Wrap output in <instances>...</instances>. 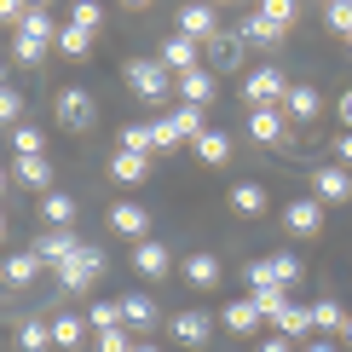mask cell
Here are the masks:
<instances>
[{
  "label": "cell",
  "instance_id": "obj_1",
  "mask_svg": "<svg viewBox=\"0 0 352 352\" xmlns=\"http://www.w3.org/2000/svg\"><path fill=\"white\" fill-rule=\"evenodd\" d=\"M127 87H133L144 104H162V98L173 93V76H168L162 58H133V64H127Z\"/></svg>",
  "mask_w": 352,
  "mask_h": 352
},
{
  "label": "cell",
  "instance_id": "obj_2",
  "mask_svg": "<svg viewBox=\"0 0 352 352\" xmlns=\"http://www.w3.org/2000/svg\"><path fill=\"white\" fill-rule=\"evenodd\" d=\"M283 93H289V81H283V69H272V64H260V69H248L243 76V98H248V110H283Z\"/></svg>",
  "mask_w": 352,
  "mask_h": 352
},
{
  "label": "cell",
  "instance_id": "obj_3",
  "mask_svg": "<svg viewBox=\"0 0 352 352\" xmlns=\"http://www.w3.org/2000/svg\"><path fill=\"white\" fill-rule=\"evenodd\" d=\"M29 254L41 260V272H64L69 260L81 254V237H76V231H58V226H47V231L35 237V248H29Z\"/></svg>",
  "mask_w": 352,
  "mask_h": 352
},
{
  "label": "cell",
  "instance_id": "obj_4",
  "mask_svg": "<svg viewBox=\"0 0 352 352\" xmlns=\"http://www.w3.org/2000/svg\"><path fill=\"white\" fill-rule=\"evenodd\" d=\"M248 277V289H266V283H277V289H295L300 277H306V266L295 254H266V260H254V266L243 272Z\"/></svg>",
  "mask_w": 352,
  "mask_h": 352
},
{
  "label": "cell",
  "instance_id": "obj_5",
  "mask_svg": "<svg viewBox=\"0 0 352 352\" xmlns=\"http://www.w3.org/2000/svg\"><path fill=\"white\" fill-rule=\"evenodd\" d=\"M98 277H104V254H98L93 243H81V254L69 260L64 272H58V289H64V295H87Z\"/></svg>",
  "mask_w": 352,
  "mask_h": 352
},
{
  "label": "cell",
  "instance_id": "obj_6",
  "mask_svg": "<svg viewBox=\"0 0 352 352\" xmlns=\"http://www.w3.org/2000/svg\"><path fill=\"white\" fill-rule=\"evenodd\" d=\"M52 110H58V127H69V133H87L93 116H98V104H93L87 87H64V93L52 98Z\"/></svg>",
  "mask_w": 352,
  "mask_h": 352
},
{
  "label": "cell",
  "instance_id": "obj_7",
  "mask_svg": "<svg viewBox=\"0 0 352 352\" xmlns=\"http://www.w3.org/2000/svg\"><path fill=\"white\" fill-rule=\"evenodd\" d=\"M110 231H116V237L144 243V231H151V208H144V202H110Z\"/></svg>",
  "mask_w": 352,
  "mask_h": 352
},
{
  "label": "cell",
  "instance_id": "obj_8",
  "mask_svg": "<svg viewBox=\"0 0 352 352\" xmlns=\"http://www.w3.org/2000/svg\"><path fill=\"white\" fill-rule=\"evenodd\" d=\"M283 226L295 231V237H318V231H324V202L318 197H295L283 208Z\"/></svg>",
  "mask_w": 352,
  "mask_h": 352
},
{
  "label": "cell",
  "instance_id": "obj_9",
  "mask_svg": "<svg viewBox=\"0 0 352 352\" xmlns=\"http://www.w3.org/2000/svg\"><path fill=\"white\" fill-rule=\"evenodd\" d=\"M179 35H190V41H202V47H208V41L219 35V12L202 6V0H190V6L179 12Z\"/></svg>",
  "mask_w": 352,
  "mask_h": 352
},
{
  "label": "cell",
  "instance_id": "obj_10",
  "mask_svg": "<svg viewBox=\"0 0 352 352\" xmlns=\"http://www.w3.org/2000/svg\"><path fill=\"white\" fill-rule=\"evenodd\" d=\"M168 266H173L168 243H156V237L133 243V272H139V277H156V283H162V277H168Z\"/></svg>",
  "mask_w": 352,
  "mask_h": 352
},
{
  "label": "cell",
  "instance_id": "obj_11",
  "mask_svg": "<svg viewBox=\"0 0 352 352\" xmlns=\"http://www.w3.org/2000/svg\"><path fill=\"white\" fill-rule=\"evenodd\" d=\"M237 35H243V47H277L289 29H283V23H272L266 12H248V18L237 23Z\"/></svg>",
  "mask_w": 352,
  "mask_h": 352
},
{
  "label": "cell",
  "instance_id": "obj_12",
  "mask_svg": "<svg viewBox=\"0 0 352 352\" xmlns=\"http://www.w3.org/2000/svg\"><path fill=\"white\" fill-rule=\"evenodd\" d=\"M208 335H214V318L197 312V306L173 318V341H179V346H208Z\"/></svg>",
  "mask_w": 352,
  "mask_h": 352
},
{
  "label": "cell",
  "instance_id": "obj_13",
  "mask_svg": "<svg viewBox=\"0 0 352 352\" xmlns=\"http://www.w3.org/2000/svg\"><path fill=\"white\" fill-rule=\"evenodd\" d=\"M283 127H289V116L283 110H248V139L254 144H283Z\"/></svg>",
  "mask_w": 352,
  "mask_h": 352
},
{
  "label": "cell",
  "instance_id": "obj_14",
  "mask_svg": "<svg viewBox=\"0 0 352 352\" xmlns=\"http://www.w3.org/2000/svg\"><path fill=\"white\" fill-rule=\"evenodd\" d=\"M156 58H162L168 69H179V76H190V69H202V52H197V41H190V35H168V47L156 52Z\"/></svg>",
  "mask_w": 352,
  "mask_h": 352
},
{
  "label": "cell",
  "instance_id": "obj_15",
  "mask_svg": "<svg viewBox=\"0 0 352 352\" xmlns=\"http://www.w3.org/2000/svg\"><path fill=\"white\" fill-rule=\"evenodd\" d=\"M312 197L318 202H346L352 197V173L346 168H318L312 173Z\"/></svg>",
  "mask_w": 352,
  "mask_h": 352
},
{
  "label": "cell",
  "instance_id": "obj_16",
  "mask_svg": "<svg viewBox=\"0 0 352 352\" xmlns=\"http://www.w3.org/2000/svg\"><path fill=\"white\" fill-rule=\"evenodd\" d=\"M318 110H324L318 87H306V81H289V93H283V116H295V122H312Z\"/></svg>",
  "mask_w": 352,
  "mask_h": 352
},
{
  "label": "cell",
  "instance_id": "obj_17",
  "mask_svg": "<svg viewBox=\"0 0 352 352\" xmlns=\"http://www.w3.org/2000/svg\"><path fill=\"white\" fill-rule=\"evenodd\" d=\"M151 162H156V156L116 151V156H110V179H122V185H139V179H151Z\"/></svg>",
  "mask_w": 352,
  "mask_h": 352
},
{
  "label": "cell",
  "instance_id": "obj_18",
  "mask_svg": "<svg viewBox=\"0 0 352 352\" xmlns=\"http://www.w3.org/2000/svg\"><path fill=\"white\" fill-rule=\"evenodd\" d=\"M208 64L214 69H237L243 64V35L237 29H219V35L208 41Z\"/></svg>",
  "mask_w": 352,
  "mask_h": 352
},
{
  "label": "cell",
  "instance_id": "obj_19",
  "mask_svg": "<svg viewBox=\"0 0 352 352\" xmlns=\"http://www.w3.org/2000/svg\"><path fill=\"white\" fill-rule=\"evenodd\" d=\"M12 179L47 197V190H52V162H47V156H18V168H12Z\"/></svg>",
  "mask_w": 352,
  "mask_h": 352
},
{
  "label": "cell",
  "instance_id": "obj_20",
  "mask_svg": "<svg viewBox=\"0 0 352 352\" xmlns=\"http://www.w3.org/2000/svg\"><path fill=\"white\" fill-rule=\"evenodd\" d=\"M41 219L58 226V231H69L76 226V197H69V190H47V197H41Z\"/></svg>",
  "mask_w": 352,
  "mask_h": 352
},
{
  "label": "cell",
  "instance_id": "obj_21",
  "mask_svg": "<svg viewBox=\"0 0 352 352\" xmlns=\"http://www.w3.org/2000/svg\"><path fill=\"white\" fill-rule=\"evenodd\" d=\"M179 98H185V104H202V110H208V104H214V69L202 64V69H190V76H179Z\"/></svg>",
  "mask_w": 352,
  "mask_h": 352
},
{
  "label": "cell",
  "instance_id": "obj_22",
  "mask_svg": "<svg viewBox=\"0 0 352 352\" xmlns=\"http://www.w3.org/2000/svg\"><path fill=\"white\" fill-rule=\"evenodd\" d=\"M190 151H197V162H202V168H219V162L231 156V139H226V133H214V127H202V133L190 139Z\"/></svg>",
  "mask_w": 352,
  "mask_h": 352
},
{
  "label": "cell",
  "instance_id": "obj_23",
  "mask_svg": "<svg viewBox=\"0 0 352 352\" xmlns=\"http://www.w3.org/2000/svg\"><path fill=\"white\" fill-rule=\"evenodd\" d=\"M248 300L260 306V318H266V324H277V318H283L289 306H295V295H289V289H277V283H266V289H248Z\"/></svg>",
  "mask_w": 352,
  "mask_h": 352
},
{
  "label": "cell",
  "instance_id": "obj_24",
  "mask_svg": "<svg viewBox=\"0 0 352 352\" xmlns=\"http://www.w3.org/2000/svg\"><path fill=\"white\" fill-rule=\"evenodd\" d=\"M122 329H156V300L151 295H122Z\"/></svg>",
  "mask_w": 352,
  "mask_h": 352
},
{
  "label": "cell",
  "instance_id": "obj_25",
  "mask_svg": "<svg viewBox=\"0 0 352 352\" xmlns=\"http://www.w3.org/2000/svg\"><path fill=\"white\" fill-rule=\"evenodd\" d=\"M312 329H318V324H312V306H300V300L277 318V335H289V341H300V346L312 341Z\"/></svg>",
  "mask_w": 352,
  "mask_h": 352
},
{
  "label": "cell",
  "instance_id": "obj_26",
  "mask_svg": "<svg viewBox=\"0 0 352 352\" xmlns=\"http://www.w3.org/2000/svg\"><path fill=\"white\" fill-rule=\"evenodd\" d=\"M64 58H87L93 52V29H81V23H58V41H52Z\"/></svg>",
  "mask_w": 352,
  "mask_h": 352
},
{
  "label": "cell",
  "instance_id": "obj_27",
  "mask_svg": "<svg viewBox=\"0 0 352 352\" xmlns=\"http://www.w3.org/2000/svg\"><path fill=\"white\" fill-rule=\"evenodd\" d=\"M260 324H266V318H260L254 300H231V306H226V329H231V335H254Z\"/></svg>",
  "mask_w": 352,
  "mask_h": 352
},
{
  "label": "cell",
  "instance_id": "obj_28",
  "mask_svg": "<svg viewBox=\"0 0 352 352\" xmlns=\"http://www.w3.org/2000/svg\"><path fill=\"white\" fill-rule=\"evenodd\" d=\"M168 122H173V133H179V139H197L202 133V104H185V98H179V104L168 110Z\"/></svg>",
  "mask_w": 352,
  "mask_h": 352
},
{
  "label": "cell",
  "instance_id": "obj_29",
  "mask_svg": "<svg viewBox=\"0 0 352 352\" xmlns=\"http://www.w3.org/2000/svg\"><path fill=\"white\" fill-rule=\"evenodd\" d=\"M0 277H6V283H35V277H41V260L35 254H6V266H0Z\"/></svg>",
  "mask_w": 352,
  "mask_h": 352
},
{
  "label": "cell",
  "instance_id": "obj_30",
  "mask_svg": "<svg viewBox=\"0 0 352 352\" xmlns=\"http://www.w3.org/2000/svg\"><path fill=\"white\" fill-rule=\"evenodd\" d=\"M312 324H318V335H341V329H346L341 300H312Z\"/></svg>",
  "mask_w": 352,
  "mask_h": 352
},
{
  "label": "cell",
  "instance_id": "obj_31",
  "mask_svg": "<svg viewBox=\"0 0 352 352\" xmlns=\"http://www.w3.org/2000/svg\"><path fill=\"white\" fill-rule=\"evenodd\" d=\"M231 208H237V214H248V219H254L260 208H266V190H260L254 179H243V185H231Z\"/></svg>",
  "mask_w": 352,
  "mask_h": 352
},
{
  "label": "cell",
  "instance_id": "obj_32",
  "mask_svg": "<svg viewBox=\"0 0 352 352\" xmlns=\"http://www.w3.org/2000/svg\"><path fill=\"white\" fill-rule=\"evenodd\" d=\"M185 277H190L197 289H214V283H219V260H214V254H190V260H185Z\"/></svg>",
  "mask_w": 352,
  "mask_h": 352
},
{
  "label": "cell",
  "instance_id": "obj_33",
  "mask_svg": "<svg viewBox=\"0 0 352 352\" xmlns=\"http://www.w3.org/2000/svg\"><path fill=\"white\" fill-rule=\"evenodd\" d=\"M81 335H87V324H81V318H69V312H58L52 318V346H81Z\"/></svg>",
  "mask_w": 352,
  "mask_h": 352
},
{
  "label": "cell",
  "instance_id": "obj_34",
  "mask_svg": "<svg viewBox=\"0 0 352 352\" xmlns=\"http://www.w3.org/2000/svg\"><path fill=\"white\" fill-rule=\"evenodd\" d=\"M18 346H23V352H47V346H52V324H41V318H29V324L18 329Z\"/></svg>",
  "mask_w": 352,
  "mask_h": 352
},
{
  "label": "cell",
  "instance_id": "obj_35",
  "mask_svg": "<svg viewBox=\"0 0 352 352\" xmlns=\"http://www.w3.org/2000/svg\"><path fill=\"white\" fill-rule=\"evenodd\" d=\"M47 47H52V41L23 35V29H18V41H12V58H18V64H41V58H47Z\"/></svg>",
  "mask_w": 352,
  "mask_h": 352
},
{
  "label": "cell",
  "instance_id": "obj_36",
  "mask_svg": "<svg viewBox=\"0 0 352 352\" xmlns=\"http://www.w3.org/2000/svg\"><path fill=\"white\" fill-rule=\"evenodd\" d=\"M18 29H23V35H41V41H58V23L47 18V6H29Z\"/></svg>",
  "mask_w": 352,
  "mask_h": 352
},
{
  "label": "cell",
  "instance_id": "obj_37",
  "mask_svg": "<svg viewBox=\"0 0 352 352\" xmlns=\"http://www.w3.org/2000/svg\"><path fill=\"white\" fill-rule=\"evenodd\" d=\"M122 151H139V156H156V133H151V122H133L122 133Z\"/></svg>",
  "mask_w": 352,
  "mask_h": 352
},
{
  "label": "cell",
  "instance_id": "obj_38",
  "mask_svg": "<svg viewBox=\"0 0 352 352\" xmlns=\"http://www.w3.org/2000/svg\"><path fill=\"white\" fill-rule=\"evenodd\" d=\"M87 324H93L98 335H104V329H122V300H98L93 312H87Z\"/></svg>",
  "mask_w": 352,
  "mask_h": 352
},
{
  "label": "cell",
  "instance_id": "obj_39",
  "mask_svg": "<svg viewBox=\"0 0 352 352\" xmlns=\"http://www.w3.org/2000/svg\"><path fill=\"white\" fill-rule=\"evenodd\" d=\"M12 156H47V151H41V127H12Z\"/></svg>",
  "mask_w": 352,
  "mask_h": 352
},
{
  "label": "cell",
  "instance_id": "obj_40",
  "mask_svg": "<svg viewBox=\"0 0 352 352\" xmlns=\"http://www.w3.org/2000/svg\"><path fill=\"white\" fill-rule=\"evenodd\" d=\"M18 116H23V93L0 81V122H12V127H18Z\"/></svg>",
  "mask_w": 352,
  "mask_h": 352
},
{
  "label": "cell",
  "instance_id": "obj_41",
  "mask_svg": "<svg viewBox=\"0 0 352 352\" xmlns=\"http://www.w3.org/2000/svg\"><path fill=\"white\" fill-rule=\"evenodd\" d=\"M324 23L335 29V35H346V41H352V6H341V0H329V12H324Z\"/></svg>",
  "mask_w": 352,
  "mask_h": 352
},
{
  "label": "cell",
  "instance_id": "obj_42",
  "mask_svg": "<svg viewBox=\"0 0 352 352\" xmlns=\"http://www.w3.org/2000/svg\"><path fill=\"white\" fill-rule=\"evenodd\" d=\"M98 18H104L98 0H76V12H69V23H81V29H98Z\"/></svg>",
  "mask_w": 352,
  "mask_h": 352
},
{
  "label": "cell",
  "instance_id": "obj_43",
  "mask_svg": "<svg viewBox=\"0 0 352 352\" xmlns=\"http://www.w3.org/2000/svg\"><path fill=\"white\" fill-rule=\"evenodd\" d=\"M260 12H266L272 23H283V29L295 23V0H260Z\"/></svg>",
  "mask_w": 352,
  "mask_h": 352
},
{
  "label": "cell",
  "instance_id": "obj_44",
  "mask_svg": "<svg viewBox=\"0 0 352 352\" xmlns=\"http://www.w3.org/2000/svg\"><path fill=\"white\" fill-rule=\"evenodd\" d=\"M98 352H133V335L127 329H104L98 335Z\"/></svg>",
  "mask_w": 352,
  "mask_h": 352
},
{
  "label": "cell",
  "instance_id": "obj_45",
  "mask_svg": "<svg viewBox=\"0 0 352 352\" xmlns=\"http://www.w3.org/2000/svg\"><path fill=\"white\" fill-rule=\"evenodd\" d=\"M151 133H156V151H173V144H179V133H173V122H168V116H156V122H151Z\"/></svg>",
  "mask_w": 352,
  "mask_h": 352
},
{
  "label": "cell",
  "instance_id": "obj_46",
  "mask_svg": "<svg viewBox=\"0 0 352 352\" xmlns=\"http://www.w3.org/2000/svg\"><path fill=\"white\" fill-rule=\"evenodd\" d=\"M295 346H300V341H289V335H266L254 352H295Z\"/></svg>",
  "mask_w": 352,
  "mask_h": 352
},
{
  "label": "cell",
  "instance_id": "obj_47",
  "mask_svg": "<svg viewBox=\"0 0 352 352\" xmlns=\"http://www.w3.org/2000/svg\"><path fill=\"white\" fill-rule=\"evenodd\" d=\"M23 12H29L23 0H0V23H23Z\"/></svg>",
  "mask_w": 352,
  "mask_h": 352
},
{
  "label": "cell",
  "instance_id": "obj_48",
  "mask_svg": "<svg viewBox=\"0 0 352 352\" xmlns=\"http://www.w3.org/2000/svg\"><path fill=\"white\" fill-rule=\"evenodd\" d=\"M335 346H341V341H335V335H312V341H306L300 352H335Z\"/></svg>",
  "mask_w": 352,
  "mask_h": 352
},
{
  "label": "cell",
  "instance_id": "obj_49",
  "mask_svg": "<svg viewBox=\"0 0 352 352\" xmlns=\"http://www.w3.org/2000/svg\"><path fill=\"white\" fill-rule=\"evenodd\" d=\"M335 156H341V162H352V133H341V139H335Z\"/></svg>",
  "mask_w": 352,
  "mask_h": 352
},
{
  "label": "cell",
  "instance_id": "obj_50",
  "mask_svg": "<svg viewBox=\"0 0 352 352\" xmlns=\"http://www.w3.org/2000/svg\"><path fill=\"white\" fill-rule=\"evenodd\" d=\"M341 122H346V133H352V93L341 98Z\"/></svg>",
  "mask_w": 352,
  "mask_h": 352
},
{
  "label": "cell",
  "instance_id": "obj_51",
  "mask_svg": "<svg viewBox=\"0 0 352 352\" xmlns=\"http://www.w3.org/2000/svg\"><path fill=\"white\" fill-rule=\"evenodd\" d=\"M133 352H162V346H151V341H133Z\"/></svg>",
  "mask_w": 352,
  "mask_h": 352
},
{
  "label": "cell",
  "instance_id": "obj_52",
  "mask_svg": "<svg viewBox=\"0 0 352 352\" xmlns=\"http://www.w3.org/2000/svg\"><path fill=\"white\" fill-rule=\"evenodd\" d=\"M341 335H346V346H352V318H346V329H341Z\"/></svg>",
  "mask_w": 352,
  "mask_h": 352
},
{
  "label": "cell",
  "instance_id": "obj_53",
  "mask_svg": "<svg viewBox=\"0 0 352 352\" xmlns=\"http://www.w3.org/2000/svg\"><path fill=\"white\" fill-rule=\"evenodd\" d=\"M122 6H151V0H122Z\"/></svg>",
  "mask_w": 352,
  "mask_h": 352
},
{
  "label": "cell",
  "instance_id": "obj_54",
  "mask_svg": "<svg viewBox=\"0 0 352 352\" xmlns=\"http://www.w3.org/2000/svg\"><path fill=\"white\" fill-rule=\"evenodd\" d=\"M6 179H12V173H6V168H0V190H6Z\"/></svg>",
  "mask_w": 352,
  "mask_h": 352
},
{
  "label": "cell",
  "instance_id": "obj_55",
  "mask_svg": "<svg viewBox=\"0 0 352 352\" xmlns=\"http://www.w3.org/2000/svg\"><path fill=\"white\" fill-rule=\"evenodd\" d=\"M23 6H47V0H23Z\"/></svg>",
  "mask_w": 352,
  "mask_h": 352
},
{
  "label": "cell",
  "instance_id": "obj_56",
  "mask_svg": "<svg viewBox=\"0 0 352 352\" xmlns=\"http://www.w3.org/2000/svg\"><path fill=\"white\" fill-rule=\"evenodd\" d=\"M0 237H6V214H0Z\"/></svg>",
  "mask_w": 352,
  "mask_h": 352
},
{
  "label": "cell",
  "instance_id": "obj_57",
  "mask_svg": "<svg viewBox=\"0 0 352 352\" xmlns=\"http://www.w3.org/2000/svg\"><path fill=\"white\" fill-rule=\"evenodd\" d=\"M341 6H352V0H341Z\"/></svg>",
  "mask_w": 352,
  "mask_h": 352
}]
</instances>
